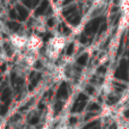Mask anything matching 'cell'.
<instances>
[{
  "instance_id": "cell-2",
  "label": "cell",
  "mask_w": 129,
  "mask_h": 129,
  "mask_svg": "<svg viewBox=\"0 0 129 129\" xmlns=\"http://www.w3.org/2000/svg\"><path fill=\"white\" fill-rule=\"evenodd\" d=\"M67 43V39L63 35H54L45 44L44 56L50 62H56L61 57L64 47Z\"/></svg>"
},
{
  "instance_id": "cell-3",
  "label": "cell",
  "mask_w": 129,
  "mask_h": 129,
  "mask_svg": "<svg viewBox=\"0 0 129 129\" xmlns=\"http://www.w3.org/2000/svg\"><path fill=\"white\" fill-rule=\"evenodd\" d=\"M119 8L121 13V23L129 22V0H119Z\"/></svg>"
},
{
  "instance_id": "cell-1",
  "label": "cell",
  "mask_w": 129,
  "mask_h": 129,
  "mask_svg": "<svg viewBox=\"0 0 129 129\" xmlns=\"http://www.w3.org/2000/svg\"><path fill=\"white\" fill-rule=\"evenodd\" d=\"M39 58V54L32 53V52L24 51L16 57L15 63H14V70L20 77H26L31 70L33 69L34 64Z\"/></svg>"
}]
</instances>
